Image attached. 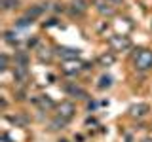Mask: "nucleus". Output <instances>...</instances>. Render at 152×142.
<instances>
[{
    "mask_svg": "<svg viewBox=\"0 0 152 142\" xmlns=\"http://www.w3.org/2000/svg\"><path fill=\"white\" fill-rule=\"evenodd\" d=\"M112 63H114V55L112 53H103L99 57V64L101 66H110Z\"/></svg>",
    "mask_w": 152,
    "mask_h": 142,
    "instance_id": "obj_7",
    "label": "nucleus"
},
{
    "mask_svg": "<svg viewBox=\"0 0 152 142\" xmlns=\"http://www.w3.org/2000/svg\"><path fill=\"white\" fill-rule=\"evenodd\" d=\"M65 91H66V93H70V95H78V97H86V93H84L80 87H76V85H66V87H65Z\"/></svg>",
    "mask_w": 152,
    "mask_h": 142,
    "instance_id": "obj_10",
    "label": "nucleus"
},
{
    "mask_svg": "<svg viewBox=\"0 0 152 142\" xmlns=\"http://www.w3.org/2000/svg\"><path fill=\"white\" fill-rule=\"evenodd\" d=\"M0 2H2V8L6 9H13V8H17L19 6V0H0Z\"/></svg>",
    "mask_w": 152,
    "mask_h": 142,
    "instance_id": "obj_12",
    "label": "nucleus"
},
{
    "mask_svg": "<svg viewBox=\"0 0 152 142\" xmlns=\"http://www.w3.org/2000/svg\"><path fill=\"white\" fill-rule=\"evenodd\" d=\"M131 116L135 117H142L146 112H148V104H137V106H131Z\"/></svg>",
    "mask_w": 152,
    "mask_h": 142,
    "instance_id": "obj_6",
    "label": "nucleus"
},
{
    "mask_svg": "<svg viewBox=\"0 0 152 142\" xmlns=\"http://www.w3.org/2000/svg\"><path fill=\"white\" fill-rule=\"evenodd\" d=\"M61 142H69V140H61Z\"/></svg>",
    "mask_w": 152,
    "mask_h": 142,
    "instance_id": "obj_17",
    "label": "nucleus"
},
{
    "mask_svg": "<svg viewBox=\"0 0 152 142\" xmlns=\"http://www.w3.org/2000/svg\"><path fill=\"white\" fill-rule=\"evenodd\" d=\"M110 85H112V78H110V76H103V78L99 80L97 87L99 89H107V87H110Z\"/></svg>",
    "mask_w": 152,
    "mask_h": 142,
    "instance_id": "obj_9",
    "label": "nucleus"
},
{
    "mask_svg": "<svg viewBox=\"0 0 152 142\" xmlns=\"http://www.w3.org/2000/svg\"><path fill=\"white\" fill-rule=\"evenodd\" d=\"M142 142H152V135H148V136H146V138L142 140Z\"/></svg>",
    "mask_w": 152,
    "mask_h": 142,
    "instance_id": "obj_16",
    "label": "nucleus"
},
{
    "mask_svg": "<svg viewBox=\"0 0 152 142\" xmlns=\"http://www.w3.org/2000/svg\"><path fill=\"white\" fill-rule=\"evenodd\" d=\"M6 66H8V57H6V55H2V66H0V68L6 70Z\"/></svg>",
    "mask_w": 152,
    "mask_h": 142,
    "instance_id": "obj_14",
    "label": "nucleus"
},
{
    "mask_svg": "<svg viewBox=\"0 0 152 142\" xmlns=\"http://www.w3.org/2000/svg\"><path fill=\"white\" fill-rule=\"evenodd\" d=\"M57 110H59V112H57V116H59V117H63V120H66V121H69L70 117L74 116L76 108H74V104H72V102L65 101V102H61V104H59V108H57Z\"/></svg>",
    "mask_w": 152,
    "mask_h": 142,
    "instance_id": "obj_3",
    "label": "nucleus"
},
{
    "mask_svg": "<svg viewBox=\"0 0 152 142\" xmlns=\"http://www.w3.org/2000/svg\"><path fill=\"white\" fill-rule=\"evenodd\" d=\"M57 53L63 57L65 61H74V59L80 57V49H74V47H59Z\"/></svg>",
    "mask_w": 152,
    "mask_h": 142,
    "instance_id": "obj_5",
    "label": "nucleus"
},
{
    "mask_svg": "<svg viewBox=\"0 0 152 142\" xmlns=\"http://www.w3.org/2000/svg\"><path fill=\"white\" fill-rule=\"evenodd\" d=\"M65 123H66V120H63V117H59V116H57L55 120L50 123V127H51V129H63V127H65Z\"/></svg>",
    "mask_w": 152,
    "mask_h": 142,
    "instance_id": "obj_11",
    "label": "nucleus"
},
{
    "mask_svg": "<svg viewBox=\"0 0 152 142\" xmlns=\"http://www.w3.org/2000/svg\"><path fill=\"white\" fill-rule=\"evenodd\" d=\"M97 9L103 13V15H112V13H114V8H112L108 2H107V4H99V6H97Z\"/></svg>",
    "mask_w": 152,
    "mask_h": 142,
    "instance_id": "obj_8",
    "label": "nucleus"
},
{
    "mask_svg": "<svg viewBox=\"0 0 152 142\" xmlns=\"http://www.w3.org/2000/svg\"><path fill=\"white\" fill-rule=\"evenodd\" d=\"M107 2H110V4H120L122 0H107Z\"/></svg>",
    "mask_w": 152,
    "mask_h": 142,
    "instance_id": "obj_15",
    "label": "nucleus"
},
{
    "mask_svg": "<svg viewBox=\"0 0 152 142\" xmlns=\"http://www.w3.org/2000/svg\"><path fill=\"white\" fill-rule=\"evenodd\" d=\"M15 66H25L27 68V55L25 53H19L15 57Z\"/></svg>",
    "mask_w": 152,
    "mask_h": 142,
    "instance_id": "obj_13",
    "label": "nucleus"
},
{
    "mask_svg": "<svg viewBox=\"0 0 152 142\" xmlns=\"http://www.w3.org/2000/svg\"><path fill=\"white\" fill-rule=\"evenodd\" d=\"M133 64H135L137 70H150L152 68V51L139 49V53L133 57Z\"/></svg>",
    "mask_w": 152,
    "mask_h": 142,
    "instance_id": "obj_1",
    "label": "nucleus"
},
{
    "mask_svg": "<svg viewBox=\"0 0 152 142\" xmlns=\"http://www.w3.org/2000/svg\"><path fill=\"white\" fill-rule=\"evenodd\" d=\"M82 63L80 61H65V64H63V72L66 74V76H74V74H78L80 70H82Z\"/></svg>",
    "mask_w": 152,
    "mask_h": 142,
    "instance_id": "obj_4",
    "label": "nucleus"
},
{
    "mask_svg": "<svg viewBox=\"0 0 152 142\" xmlns=\"http://www.w3.org/2000/svg\"><path fill=\"white\" fill-rule=\"evenodd\" d=\"M108 46L112 47V51H126L131 47V40L126 34H114L108 40Z\"/></svg>",
    "mask_w": 152,
    "mask_h": 142,
    "instance_id": "obj_2",
    "label": "nucleus"
}]
</instances>
